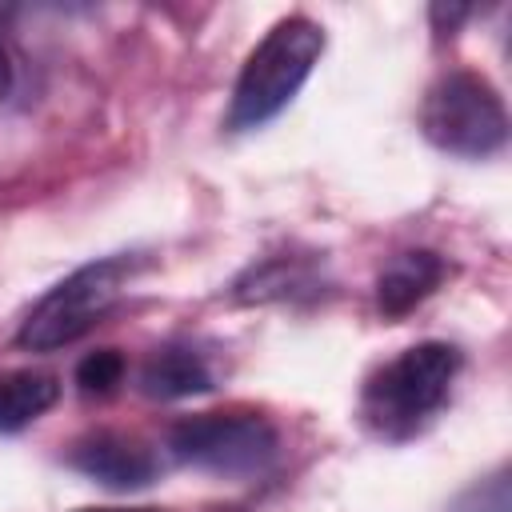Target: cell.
Listing matches in <instances>:
<instances>
[{
	"mask_svg": "<svg viewBox=\"0 0 512 512\" xmlns=\"http://www.w3.org/2000/svg\"><path fill=\"white\" fill-rule=\"evenodd\" d=\"M168 448L180 464L196 472L252 480L276 464L280 432L260 412H200L168 432Z\"/></svg>",
	"mask_w": 512,
	"mask_h": 512,
	"instance_id": "cell-5",
	"label": "cell"
},
{
	"mask_svg": "<svg viewBox=\"0 0 512 512\" xmlns=\"http://www.w3.org/2000/svg\"><path fill=\"white\" fill-rule=\"evenodd\" d=\"M452 512H512V492H508V468L476 480L468 492H460V500L452 504Z\"/></svg>",
	"mask_w": 512,
	"mask_h": 512,
	"instance_id": "cell-12",
	"label": "cell"
},
{
	"mask_svg": "<svg viewBox=\"0 0 512 512\" xmlns=\"http://www.w3.org/2000/svg\"><path fill=\"white\" fill-rule=\"evenodd\" d=\"M8 88H12V64H8V52L0 44V100L8 96Z\"/></svg>",
	"mask_w": 512,
	"mask_h": 512,
	"instance_id": "cell-14",
	"label": "cell"
},
{
	"mask_svg": "<svg viewBox=\"0 0 512 512\" xmlns=\"http://www.w3.org/2000/svg\"><path fill=\"white\" fill-rule=\"evenodd\" d=\"M124 380V356L116 348H96L76 364V388L84 396H108Z\"/></svg>",
	"mask_w": 512,
	"mask_h": 512,
	"instance_id": "cell-11",
	"label": "cell"
},
{
	"mask_svg": "<svg viewBox=\"0 0 512 512\" xmlns=\"http://www.w3.org/2000/svg\"><path fill=\"white\" fill-rule=\"evenodd\" d=\"M468 16H472V8H464V4H448V8L444 4H432V24H436L440 36H452Z\"/></svg>",
	"mask_w": 512,
	"mask_h": 512,
	"instance_id": "cell-13",
	"label": "cell"
},
{
	"mask_svg": "<svg viewBox=\"0 0 512 512\" xmlns=\"http://www.w3.org/2000/svg\"><path fill=\"white\" fill-rule=\"evenodd\" d=\"M448 276V260L432 248H408L392 256L376 276V308L384 316H404L424 304Z\"/></svg>",
	"mask_w": 512,
	"mask_h": 512,
	"instance_id": "cell-7",
	"label": "cell"
},
{
	"mask_svg": "<svg viewBox=\"0 0 512 512\" xmlns=\"http://www.w3.org/2000/svg\"><path fill=\"white\" fill-rule=\"evenodd\" d=\"M60 400V380L40 368L0 372V432H20Z\"/></svg>",
	"mask_w": 512,
	"mask_h": 512,
	"instance_id": "cell-10",
	"label": "cell"
},
{
	"mask_svg": "<svg viewBox=\"0 0 512 512\" xmlns=\"http://www.w3.org/2000/svg\"><path fill=\"white\" fill-rule=\"evenodd\" d=\"M64 464L76 468L80 476L112 488V492H136L148 488L160 476V460L148 444H140L136 436L124 432H88L80 436L68 452Z\"/></svg>",
	"mask_w": 512,
	"mask_h": 512,
	"instance_id": "cell-6",
	"label": "cell"
},
{
	"mask_svg": "<svg viewBox=\"0 0 512 512\" xmlns=\"http://www.w3.org/2000/svg\"><path fill=\"white\" fill-rule=\"evenodd\" d=\"M80 512H156V508H80Z\"/></svg>",
	"mask_w": 512,
	"mask_h": 512,
	"instance_id": "cell-15",
	"label": "cell"
},
{
	"mask_svg": "<svg viewBox=\"0 0 512 512\" xmlns=\"http://www.w3.org/2000/svg\"><path fill=\"white\" fill-rule=\"evenodd\" d=\"M212 388V368L192 344H160L140 368V392L152 400H184Z\"/></svg>",
	"mask_w": 512,
	"mask_h": 512,
	"instance_id": "cell-9",
	"label": "cell"
},
{
	"mask_svg": "<svg viewBox=\"0 0 512 512\" xmlns=\"http://www.w3.org/2000/svg\"><path fill=\"white\" fill-rule=\"evenodd\" d=\"M320 52H324V28L316 20L284 16L280 24H272L264 40L248 52L236 76L232 104H228V128L252 132L276 120L296 100L304 80L312 76Z\"/></svg>",
	"mask_w": 512,
	"mask_h": 512,
	"instance_id": "cell-2",
	"label": "cell"
},
{
	"mask_svg": "<svg viewBox=\"0 0 512 512\" xmlns=\"http://www.w3.org/2000/svg\"><path fill=\"white\" fill-rule=\"evenodd\" d=\"M324 288L320 264L308 256H268L252 264L248 272L236 276L232 300L240 304H268V300H296V296H316Z\"/></svg>",
	"mask_w": 512,
	"mask_h": 512,
	"instance_id": "cell-8",
	"label": "cell"
},
{
	"mask_svg": "<svg viewBox=\"0 0 512 512\" xmlns=\"http://www.w3.org/2000/svg\"><path fill=\"white\" fill-rule=\"evenodd\" d=\"M140 264L144 260L136 252H116L68 272L32 304V312L16 332V344L28 352H56L80 340L88 328H96L108 316V308L120 300V292L128 288Z\"/></svg>",
	"mask_w": 512,
	"mask_h": 512,
	"instance_id": "cell-3",
	"label": "cell"
},
{
	"mask_svg": "<svg viewBox=\"0 0 512 512\" xmlns=\"http://www.w3.org/2000/svg\"><path fill=\"white\" fill-rule=\"evenodd\" d=\"M420 132L448 156L484 160L508 140V112L492 80L480 72L440 76L420 104Z\"/></svg>",
	"mask_w": 512,
	"mask_h": 512,
	"instance_id": "cell-4",
	"label": "cell"
},
{
	"mask_svg": "<svg viewBox=\"0 0 512 512\" xmlns=\"http://www.w3.org/2000/svg\"><path fill=\"white\" fill-rule=\"evenodd\" d=\"M460 348L444 340H420L380 364L360 392V420L376 440L404 444L420 436L448 404L460 376Z\"/></svg>",
	"mask_w": 512,
	"mask_h": 512,
	"instance_id": "cell-1",
	"label": "cell"
}]
</instances>
